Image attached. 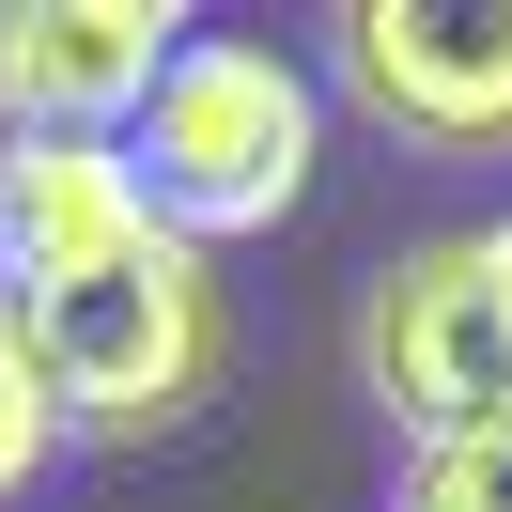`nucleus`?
Returning <instances> with one entry per match:
<instances>
[{
  "label": "nucleus",
  "mask_w": 512,
  "mask_h": 512,
  "mask_svg": "<svg viewBox=\"0 0 512 512\" xmlns=\"http://www.w3.org/2000/svg\"><path fill=\"white\" fill-rule=\"evenodd\" d=\"M388 512H512V419H481V435H450V450H404Z\"/></svg>",
  "instance_id": "nucleus-8"
},
{
  "label": "nucleus",
  "mask_w": 512,
  "mask_h": 512,
  "mask_svg": "<svg viewBox=\"0 0 512 512\" xmlns=\"http://www.w3.org/2000/svg\"><path fill=\"white\" fill-rule=\"evenodd\" d=\"M171 47V0H0V140H125Z\"/></svg>",
  "instance_id": "nucleus-5"
},
{
  "label": "nucleus",
  "mask_w": 512,
  "mask_h": 512,
  "mask_svg": "<svg viewBox=\"0 0 512 512\" xmlns=\"http://www.w3.org/2000/svg\"><path fill=\"white\" fill-rule=\"evenodd\" d=\"M326 78L373 109L404 156H512V0H342Z\"/></svg>",
  "instance_id": "nucleus-4"
},
{
  "label": "nucleus",
  "mask_w": 512,
  "mask_h": 512,
  "mask_svg": "<svg viewBox=\"0 0 512 512\" xmlns=\"http://www.w3.org/2000/svg\"><path fill=\"white\" fill-rule=\"evenodd\" d=\"M63 388H47V357H32V326H16V311H0V512H16V497H32V481L47 466H63Z\"/></svg>",
  "instance_id": "nucleus-7"
},
{
  "label": "nucleus",
  "mask_w": 512,
  "mask_h": 512,
  "mask_svg": "<svg viewBox=\"0 0 512 512\" xmlns=\"http://www.w3.org/2000/svg\"><path fill=\"white\" fill-rule=\"evenodd\" d=\"M16 326H32L47 388H63V435H94V450L187 435V419L218 404V373H233L218 264L171 249V233H140L125 264H94V280H63V295H32Z\"/></svg>",
  "instance_id": "nucleus-2"
},
{
  "label": "nucleus",
  "mask_w": 512,
  "mask_h": 512,
  "mask_svg": "<svg viewBox=\"0 0 512 512\" xmlns=\"http://www.w3.org/2000/svg\"><path fill=\"white\" fill-rule=\"evenodd\" d=\"M481 264H497V311H512V218H481Z\"/></svg>",
  "instance_id": "nucleus-9"
},
{
  "label": "nucleus",
  "mask_w": 512,
  "mask_h": 512,
  "mask_svg": "<svg viewBox=\"0 0 512 512\" xmlns=\"http://www.w3.org/2000/svg\"><path fill=\"white\" fill-rule=\"evenodd\" d=\"M311 156H326V94H311V63L264 47V32H187L171 78L140 94V125H125V171H140V202H156L171 249H249V233H280L295 202H311Z\"/></svg>",
  "instance_id": "nucleus-1"
},
{
  "label": "nucleus",
  "mask_w": 512,
  "mask_h": 512,
  "mask_svg": "<svg viewBox=\"0 0 512 512\" xmlns=\"http://www.w3.org/2000/svg\"><path fill=\"white\" fill-rule=\"evenodd\" d=\"M357 388L404 450H450L481 419H512V311H497V264L481 233H419L404 264H373L357 295Z\"/></svg>",
  "instance_id": "nucleus-3"
},
{
  "label": "nucleus",
  "mask_w": 512,
  "mask_h": 512,
  "mask_svg": "<svg viewBox=\"0 0 512 512\" xmlns=\"http://www.w3.org/2000/svg\"><path fill=\"white\" fill-rule=\"evenodd\" d=\"M140 233H156V202H140L125 140H0V311L125 264Z\"/></svg>",
  "instance_id": "nucleus-6"
}]
</instances>
